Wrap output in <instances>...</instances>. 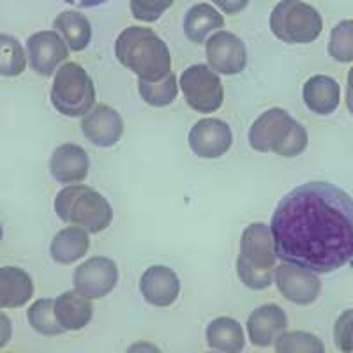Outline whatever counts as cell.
<instances>
[{"label":"cell","mask_w":353,"mask_h":353,"mask_svg":"<svg viewBox=\"0 0 353 353\" xmlns=\"http://www.w3.org/2000/svg\"><path fill=\"white\" fill-rule=\"evenodd\" d=\"M28 323L36 330L37 334L46 337L61 336L65 332L64 327L61 325V321L57 320L55 314V301L52 299H39L34 302L27 311Z\"/></svg>","instance_id":"cell-26"},{"label":"cell","mask_w":353,"mask_h":353,"mask_svg":"<svg viewBox=\"0 0 353 353\" xmlns=\"http://www.w3.org/2000/svg\"><path fill=\"white\" fill-rule=\"evenodd\" d=\"M189 147L201 159H217L225 156L233 143V132L225 121L201 119L189 131Z\"/></svg>","instance_id":"cell-13"},{"label":"cell","mask_w":353,"mask_h":353,"mask_svg":"<svg viewBox=\"0 0 353 353\" xmlns=\"http://www.w3.org/2000/svg\"><path fill=\"white\" fill-rule=\"evenodd\" d=\"M55 314L65 330L77 332L85 329L88 321L92 320L94 307L90 299L83 297L74 290V292H64L55 299Z\"/></svg>","instance_id":"cell-20"},{"label":"cell","mask_w":353,"mask_h":353,"mask_svg":"<svg viewBox=\"0 0 353 353\" xmlns=\"http://www.w3.org/2000/svg\"><path fill=\"white\" fill-rule=\"evenodd\" d=\"M81 131L90 143L108 149L121 141L124 134V121L121 113L112 106L97 105L83 115Z\"/></svg>","instance_id":"cell-14"},{"label":"cell","mask_w":353,"mask_h":353,"mask_svg":"<svg viewBox=\"0 0 353 353\" xmlns=\"http://www.w3.org/2000/svg\"><path fill=\"white\" fill-rule=\"evenodd\" d=\"M140 292L149 304L156 307H168L181 295V281L170 267L154 265L141 276Z\"/></svg>","instance_id":"cell-16"},{"label":"cell","mask_w":353,"mask_h":353,"mask_svg":"<svg viewBox=\"0 0 353 353\" xmlns=\"http://www.w3.org/2000/svg\"><path fill=\"white\" fill-rule=\"evenodd\" d=\"M329 55L341 64L353 62V20H343L332 28Z\"/></svg>","instance_id":"cell-29"},{"label":"cell","mask_w":353,"mask_h":353,"mask_svg":"<svg viewBox=\"0 0 353 353\" xmlns=\"http://www.w3.org/2000/svg\"><path fill=\"white\" fill-rule=\"evenodd\" d=\"M34 295L32 277L20 267H0V309H17Z\"/></svg>","instance_id":"cell-19"},{"label":"cell","mask_w":353,"mask_h":353,"mask_svg":"<svg viewBox=\"0 0 353 353\" xmlns=\"http://www.w3.org/2000/svg\"><path fill=\"white\" fill-rule=\"evenodd\" d=\"M276 248L269 225L253 223L242 232L241 253L237 258V274L242 285L260 292L274 283Z\"/></svg>","instance_id":"cell-4"},{"label":"cell","mask_w":353,"mask_h":353,"mask_svg":"<svg viewBox=\"0 0 353 353\" xmlns=\"http://www.w3.org/2000/svg\"><path fill=\"white\" fill-rule=\"evenodd\" d=\"M334 343L341 352H353V309H348L337 318L334 325Z\"/></svg>","instance_id":"cell-31"},{"label":"cell","mask_w":353,"mask_h":353,"mask_svg":"<svg viewBox=\"0 0 353 353\" xmlns=\"http://www.w3.org/2000/svg\"><path fill=\"white\" fill-rule=\"evenodd\" d=\"M305 106L316 115H330L337 110L341 101V88L334 78L325 74L311 77L302 88Z\"/></svg>","instance_id":"cell-18"},{"label":"cell","mask_w":353,"mask_h":353,"mask_svg":"<svg viewBox=\"0 0 353 353\" xmlns=\"http://www.w3.org/2000/svg\"><path fill=\"white\" fill-rule=\"evenodd\" d=\"M274 281L286 301L299 305L313 304L321 293V281L318 274L307 267L290 261L277 265Z\"/></svg>","instance_id":"cell-9"},{"label":"cell","mask_w":353,"mask_h":353,"mask_svg":"<svg viewBox=\"0 0 353 353\" xmlns=\"http://www.w3.org/2000/svg\"><path fill=\"white\" fill-rule=\"evenodd\" d=\"M277 258L330 274L353 260V198L330 182H307L277 203L270 219Z\"/></svg>","instance_id":"cell-1"},{"label":"cell","mask_w":353,"mask_h":353,"mask_svg":"<svg viewBox=\"0 0 353 353\" xmlns=\"http://www.w3.org/2000/svg\"><path fill=\"white\" fill-rule=\"evenodd\" d=\"M173 2L175 0H129V8L137 20L152 23L172 8Z\"/></svg>","instance_id":"cell-30"},{"label":"cell","mask_w":353,"mask_h":353,"mask_svg":"<svg viewBox=\"0 0 353 353\" xmlns=\"http://www.w3.org/2000/svg\"><path fill=\"white\" fill-rule=\"evenodd\" d=\"M2 237H4V230H2V226H0V241H2Z\"/></svg>","instance_id":"cell-38"},{"label":"cell","mask_w":353,"mask_h":353,"mask_svg":"<svg viewBox=\"0 0 353 353\" xmlns=\"http://www.w3.org/2000/svg\"><path fill=\"white\" fill-rule=\"evenodd\" d=\"M179 87L189 108L198 113H214L225 101V88L219 74L205 64H194L185 69Z\"/></svg>","instance_id":"cell-8"},{"label":"cell","mask_w":353,"mask_h":353,"mask_svg":"<svg viewBox=\"0 0 353 353\" xmlns=\"http://www.w3.org/2000/svg\"><path fill=\"white\" fill-rule=\"evenodd\" d=\"M12 337V323L8 314L0 313V348H4Z\"/></svg>","instance_id":"cell-33"},{"label":"cell","mask_w":353,"mask_h":353,"mask_svg":"<svg viewBox=\"0 0 353 353\" xmlns=\"http://www.w3.org/2000/svg\"><path fill=\"white\" fill-rule=\"evenodd\" d=\"M53 28L61 34L71 52H81L92 39V25L85 14L78 11H64L57 14Z\"/></svg>","instance_id":"cell-24"},{"label":"cell","mask_w":353,"mask_h":353,"mask_svg":"<svg viewBox=\"0 0 353 353\" xmlns=\"http://www.w3.org/2000/svg\"><path fill=\"white\" fill-rule=\"evenodd\" d=\"M88 248H90V237L87 230L68 226L53 237L50 254L57 263L71 265L81 260L88 253Z\"/></svg>","instance_id":"cell-21"},{"label":"cell","mask_w":353,"mask_h":353,"mask_svg":"<svg viewBox=\"0 0 353 353\" xmlns=\"http://www.w3.org/2000/svg\"><path fill=\"white\" fill-rule=\"evenodd\" d=\"M270 30L283 43L309 44L323 30L321 14L302 0H281L270 12Z\"/></svg>","instance_id":"cell-7"},{"label":"cell","mask_w":353,"mask_h":353,"mask_svg":"<svg viewBox=\"0 0 353 353\" xmlns=\"http://www.w3.org/2000/svg\"><path fill=\"white\" fill-rule=\"evenodd\" d=\"M88 168V154L80 145H59L50 157V173L61 184H81L87 179Z\"/></svg>","instance_id":"cell-17"},{"label":"cell","mask_w":353,"mask_h":353,"mask_svg":"<svg viewBox=\"0 0 353 353\" xmlns=\"http://www.w3.org/2000/svg\"><path fill=\"white\" fill-rule=\"evenodd\" d=\"M64 2L74 6V8L88 9V8H96V6L105 4V2H108V0H64Z\"/></svg>","instance_id":"cell-34"},{"label":"cell","mask_w":353,"mask_h":353,"mask_svg":"<svg viewBox=\"0 0 353 353\" xmlns=\"http://www.w3.org/2000/svg\"><path fill=\"white\" fill-rule=\"evenodd\" d=\"M346 106H348V112L353 115V97H346Z\"/></svg>","instance_id":"cell-37"},{"label":"cell","mask_w":353,"mask_h":353,"mask_svg":"<svg viewBox=\"0 0 353 353\" xmlns=\"http://www.w3.org/2000/svg\"><path fill=\"white\" fill-rule=\"evenodd\" d=\"M274 348L277 353H323L325 345L318 339L316 336L302 330H293V332H283L274 343Z\"/></svg>","instance_id":"cell-28"},{"label":"cell","mask_w":353,"mask_h":353,"mask_svg":"<svg viewBox=\"0 0 353 353\" xmlns=\"http://www.w3.org/2000/svg\"><path fill=\"white\" fill-rule=\"evenodd\" d=\"M223 27L225 18L210 4H196L185 12L184 34L194 44H203L210 34Z\"/></svg>","instance_id":"cell-23"},{"label":"cell","mask_w":353,"mask_h":353,"mask_svg":"<svg viewBox=\"0 0 353 353\" xmlns=\"http://www.w3.org/2000/svg\"><path fill=\"white\" fill-rule=\"evenodd\" d=\"M138 92L141 99L149 106L154 108H165L170 106L176 99L179 94V85H176V77L173 71H170L166 77H163L157 81H138Z\"/></svg>","instance_id":"cell-25"},{"label":"cell","mask_w":353,"mask_h":353,"mask_svg":"<svg viewBox=\"0 0 353 353\" xmlns=\"http://www.w3.org/2000/svg\"><path fill=\"white\" fill-rule=\"evenodd\" d=\"M27 61L41 77H52L69 57V46L55 30H39L27 39Z\"/></svg>","instance_id":"cell-11"},{"label":"cell","mask_w":353,"mask_h":353,"mask_svg":"<svg viewBox=\"0 0 353 353\" xmlns=\"http://www.w3.org/2000/svg\"><path fill=\"white\" fill-rule=\"evenodd\" d=\"M346 97H353V68L348 72V88H346Z\"/></svg>","instance_id":"cell-36"},{"label":"cell","mask_w":353,"mask_h":353,"mask_svg":"<svg viewBox=\"0 0 353 353\" xmlns=\"http://www.w3.org/2000/svg\"><path fill=\"white\" fill-rule=\"evenodd\" d=\"M50 97L57 112L77 119L92 110L96 103V87L81 65L65 62L57 69Z\"/></svg>","instance_id":"cell-6"},{"label":"cell","mask_w":353,"mask_h":353,"mask_svg":"<svg viewBox=\"0 0 353 353\" xmlns=\"http://www.w3.org/2000/svg\"><path fill=\"white\" fill-rule=\"evenodd\" d=\"M288 327L285 309L276 304L260 305L249 314L248 318V336L251 345L258 348H267L277 341Z\"/></svg>","instance_id":"cell-15"},{"label":"cell","mask_w":353,"mask_h":353,"mask_svg":"<svg viewBox=\"0 0 353 353\" xmlns=\"http://www.w3.org/2000/svg\"><path fill=\"white\" fill-rule=\"evenodd\" d=\"M307 131L283 108L261 113L249 129V145L256 152H274L283 157H297L307 149Z\"/></svg>","instance_id":"cell-3"},{"label":"cell","mask_w":353,"mask_h":353,"mask_svg":"<svg viewBox=\"0 0 353 353\" xmlns=\"http://www.w3.org/2000/svg\"><path fill=\"white\" fill-rule=\"evenodd\" d=\"M140 350H145V352H149V350H152V352H157L156 346L147 345V343H140V345H132L131 348H129V352H140Z\"/></svg>","instance_id":"cell-35"},{"label":"cell","mask_w":353,"mask_h":353,"mask_svg":"<svg viewBox=\"0 0 353 353\" xmlns=\"http://www.w3.org/2000/svg\"><path fill=\"white\" fill-rule=\"evenodd\" d=\"M207 345L221 353H241L245 346L244 329L230 316L216 318L207 327Z\"/></svg>","instance_id":"cell-22"},{"label":"cell","mask_w":353,"mask_h":353,"mask_svg":"<svg viewBox=\"0 0 353 353\" xmlns=\"http://www.w3.org/2000/svg\"><path fill=\"white\" fill-rule=\"evenodd\" d=\"M119 283V269L115 261L105 256H94L78 265L72 276V285L80 295L97 301L106 297Z\"/></svg>","instance_id":"cell-10"},{"label":"cell","mask_w":353,"mask_h":353,"mask_svg":"<svg viewBox=\"0 0 353 353\" xmlns=\"http://www.w3.org/2000/svg\"><path fill=\"white\" fill-rule=\"evenodd\" d=\"M55 212L59 219L88 233L105 232L113 221V209L96 189L83 184H69L55 198Z\"/></svg>","instance_id":"cell-5"},{"label":"cell","mask_w":353,"mask_h":353,"mask_svg":"<svg viewBox=\"0 0 353 353\" xmlns=\"http://www.w3.org/2000/svg\"><path fill=\"white\" fill-rule=\"evenodd\" d=\"M209 68L217 74L233 77L244 71L248 64V50L244 41L228 30H217L205 44Z\"/></svg>","instance_id":"cell-12"},{"label":"cell","mask_w":353,"mask_h":353,"mask_svg":"<svg viewBox=\"0 0 353 353\" xmlns=\"http://www.w3.org/2000/svg\"><path fill=\"white\" fill-rule=\"evenodd\" d=\"M214 6L219 8V11H223L225 14H239L241 11H244L248 8L249 0H212Z\"/></svg>","instance_id":"cell-32"},{"label":"cell","mask_w":353,"mask_h":353,"mask_svg":"<svg viewBox=\"0 0 353 353\" xmlns=\"http://www.w3.org/2000/svg\"><path fill=\"white\" fill-rule=\"evenodd\" d=\"M115 57L145 81H157L172 71L168 46L152 28H124L115 41Z\"/></svg>","instance_id":"cell-2"},{"label":"cell","mask_w":353,"mask_h":353,"mask_svg":"<svg viewBox=\"0 0 353 353\" xmlns=\"http://www.w3.org/2000/svg\"><path fill=\"white\" fill-rule=\"evenodd\" d=\"M27 65V53L11 34H0V77H20Z\"/></svg>","instance_id":"cell-27"}]
</instances>
